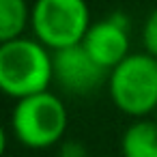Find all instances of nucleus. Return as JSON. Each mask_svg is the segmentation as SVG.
Masks as SVG:
<instances>
[{
  "label": "nucleus",
  "mask_w": 157,
  "mask_h": 157,
  "mask_svg": "<svg viewBox=\"0 0 157 157\" xmlns=\"http://www.w3.org/2000/svg\"><path fill=\"white\" fill-rule=\"evenodd\" d=\"M54 84V52L35 37L0 43V88L11 99H24Z\"/></svg>",
  "instance_id": "nucleus-1"
},
{
  "label": "nucleus",
  "mask_w": 157,
  "mask_h": 157,
  "mask_svg": "<svg viewBox=\"0 0 157 157\" xmlns=\"http://www.w3.org/2000/svg\"><path fill=\"white\" fill-rule=\"evenodd\" d=\"M67 127L69 110L63 97L52 90L17 99L9 118V129L15 142L30 151L58 146L67 138Z\"/></svg>",
  "instance_id": "nucleus-2"
},
{
  "label": "nucleus",
  "mask_w": 157,
  "mask_h": 157,
  "mask_svg": "<svg viewBox=\"0 0 157 157\" xmlns=\"http://www.w3.org/2000/svg\"><path fill=\"white\" fill-rule=\"evenodd\" d=\"M110 101L129 118H146L157 110V58L148 52H131L108 73Z\"/></svg>",
  "instance_id": "nucleus-3"
},
{
  "label": "nucleus",
  "mask_w": 157,
  "mask_h": 157,
  "mask_svg": "<svg viewBox=\"0 0 157 157\" xmlns=\"http://www.w3.org/2000/svg\"><path fill=\"white\" fill-rule=\"evenodd\" d=\"M90 24V7L86 0H35L33 2V37L52 52L80 45Z\"/></svg>",
  "instance_id": "nucleus-4"
},
{
  "label": "nucleus",
  "mask_w": 157,
  "mask_h": 157,
  "mask_svg": "<svg viewBox=\"0 0 157 157\" xmlns=\"http://www.w3.org/2000/svg\"><path fill=\"white\" fill-rule=\"evenodd\" d=\"M108 73L82 43L54 52V84L67 95H93L108 82Z\"/></svg>",
  "instance_id": "nucleus-5"
},
{
  "label": "nucleus",
  "mask_w": 157,
  "mask_h": 157,
  "mask_svg": "<svg viewBox=\"0 0 157 157\" xmlns=\"http://www.w3.org/2000/svg\"><path fill=\"white\" fill-rule=\"evenodd\" d=\"M84 50L105 69H114L131 54V37H129V20L125 13H112L105 20L93 22L84 41Z\"/></svg>",
  "instance_id": "nucleus-6"
},
{
  "label": "nucleus",
  "mask_w": 157,
  "mask_h": 157,
  "mask_svg": "<svg viewBox=\"0 0 157 157\" xmlns=\"http://www.w3.org/2000/svg\"><path fill=\"white\" fill-rule=\"evenodd\" d=\"M118 151L121 157H157V121L133 118L121 133Z\"/></svg>",
  "instance_id": "nucleus-7"
},
{
  "label": "nucleus",
  "mask_w": 157,
  "mask_h": 157,
  "mask_svg": "<svg viewBox=\"0 0 157 157\" xmlns=\"http://www.w3.org/2000/svg\"><path fill=\"white\" fill-rule=\"evenodd\" d=\"M33 5L28 0H0V43L24 37L30 28Z\"/></svg>",
  "instance_id": "nucleus-8"
},
{
  "label": "nucleus",
  "mask_w": 157,
  "mask_h": 157,
  "mask_svg": "<svg viewBox=\"0 0 157 157\" xmlns=\"http://www.w3.org/2000/svg\"><path fill=\"white\" fill-rule=\"evenodd\" d=\"M142 48L151 56H157V7L146 15L142 24Z\"/></svg>",
  "instance_id": "nucleus-9"
},
{
  "label": "nucleus",
  "mask_w": 157,
  "mask_h": 157,
  "mask_svg": "<svg viewBox=\"0 0 157 157\" xmlns=\"http://www.w3.org/2000/svg\"><path fill=\"white\" fill-rule=\"evenodd\" d=\"M58 157H90L88 148L84 146V142L75 140V138H65L58 144Z\"/></svg>",
  "instance_id": "nucleus-10"
},
{
  "label": "nucleus",
  "mask_w": 157,
  "mask_h": 157,
  "mask_svg": "<svg viewBox=\"0 0 157 157\" xmlns=\"http://www.w3.org/2000/svg\"><path fill=\"white\" fill-rule=\"evenodd\" d=\"M153 118H155V121H157V110H155V114H153Z\"/></svg>",
  "instance_id": "nucleus-11"
}]
</instances>
